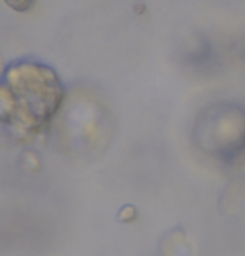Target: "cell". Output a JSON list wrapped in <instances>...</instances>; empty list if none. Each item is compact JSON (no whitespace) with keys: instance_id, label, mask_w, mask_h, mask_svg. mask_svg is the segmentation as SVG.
I'll list each match as a JSON object with an SVG mask.
<instances>
[{"instance_id":"cell-1","label":"cell","mask_w":245,"mask_h":256,"mask_svg":"<svg viewBox=\"0 0 245 256\" xmlns=\"http://www.w3.org/2000/svg\"><path fill=\"white\" fill-rule=\"evenodd\" d=\"M4 2H6L11 8H14V10L26 12V10H29V8L32 7L34 0H4Z\"/></svg>"}]
</instances>
